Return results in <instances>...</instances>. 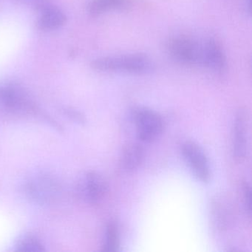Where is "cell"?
I'll use <instances>...</instances> for the list:
<instances>
[{"instance_id": "cell-3", "label": "cell", "mask_w": 252, "mask_h": 252, "mask_svg": "<svg viewBox=\"0 0 252 252\" xmlns=\"http://www.w3.org/2000/svg\"><path fill=\"white\" fill-rule=\"evenodd\" d=\"M137 135L143 142H153L157 139L163 131V120L156 112L138 107L134 111Z\"/></svg>"}, {"instance_id": "cell-5", "label": "cell", "mask_w": 252, "mask_h": 252, "mask_svg": "<svg viewBox=\"0 0 252 252\" xmlns=\"http://www.w3.org/2000/svg\"><path fill=\"white\" fill-rule=\"evenodd\" d=\"M182 153L195 176L202 182H209L210 167L203 150L195 143L187 141L182 145Z\"/></svg>"}, {"instance_id": "cell-2", "label": "cell", "mask_w": 252, "mask_h": 252, "mask_svg": "<svg viewBox=\"0 0 252 252\" xmlns=\"http://www.w3.org/2000/svg\"><path fill=\"white\" fill-rule=\"evenodd\" d=\"M169 57L178 64L188 67L202 66V42L187 35H175L166 43Z\"/></svg>"}, {"instance_id": "cell-15", "label": "cell", "mask_w": 252, "mask_h": 252, "mask_svg": "<svg viewBox=\"0 0 252 252\" xmlns=\"http://www.w3.org/2000/svg\"><path fill=\"white\" fill-rule=\"evenodd\" d=\"M243 191V202H244L245 209L248 215H251V206H252V194H251L250 186L247 182H244L242 185Z\"/></svg>"}, {"instance_id": "cell-12", "label": "cell", "mask_w": 252, "mask_h": 252, "mask_svg": "<svg viewBox=\"0 0 252 252\" xmlns=\"http://www.w3.org/2000/svg\"><path fill=\"white\" fill-rule=\"evenodd\" d=\"M144 151L141 145L129 144L124 148L121 163L126 170L132 171L137 169L142 163Z\"/></svg>"}, {"instance_id": "cell-10", "label": "cell", "mask_w": 252, "mask_h": 252, "mask_svg": "<svg viewBox=\"0 0 252 252\" xmlns=\"http://www.w3.org/2000/svg\"><path fill=\"white\" fill-rule=\"evenodd\" d=\"M64 13L55 7L43 10L37 20V26L42 31H54L60 29L65 23Z\"/></svg>"}, {"instance_id": "cell-4", "label": "cell", "mask_w": 252, "mask_h": 252, "mask_svg": "<svg viewBox=\"0 0 252 252\" xmlns=\"http://www.w3.org/2000/svg\"><path fill=\"white\" fill-rule=\"evenodd\" d=\"M202 66L213 73L222 75L226 71V54L218 39L209 37L202 42Z\"/></svg>"}, {"instance_id": "cell-7", "label": "cell", "mask_w": 252, "mask_h": 252, "mask_svg": "<svg viewBox=\"0 0 252 252\" xmlns=\"http://www.w3.org/2000/svg\"><path fill=\"white\" fill-rule=\"evenodd\" d=\"M79 189L85 200L90 203H97L105 197L108 185L102 175L96 172H90L82 180Z\"/></svg>"}, {"instance_id": "cell-8", "label": "cell", "mask_w": 252, "mask_h": 252, "mask_svg": "<svg viewBox=\"0 0 252 252\" xmlns=\"http://www.w3.org/2000/svg\"><path fill=\"white\" fill-rule=\"evenodd\" d=\"M248 120L244 110H240L235 118L233 136V155L237 162L246 158L248 151Z\"/></svg>"}, {"instance_id": "cell-13", "label": "cell", "mask_w": 252, "mask_h": 252, "mask_svg": "<svg viewBox=\"0 0 252 252\" xmlns=\"http://www.w3.org/2000/svg\"><path fill=\"white\" fill-rule=\"evenodd\" d=\"M119 248V233L117 225L110 222L106 228L105 237L102 246L103 252H115Z\"/></svg>"}, {"instance_id": "cell-6", "label": "cell", "mask_w": 252, "mask_h": 252, "mask_svg": "<svg viewBox=\"0 0 252 252\" xmlns=\"http://www.w3.org/2000/svg\"><path fill=\"white\" fill-rule=\"evenodd\" d=\"M28 194L39 203H45L55 198L58 194L59 186L57 181L48 175H41L28 183Z\"/></svg>"}, {"instance_id": "cell-14", "label": "cell", "mask_w": 252, "mask_h": 252, "mask_svg": "<svg viewBox=\"0 0 252 252\" xmlns=\"http://www.w3.org/2000/svg\"><path fill=\"white\" fill-rule=\"evenodd\" d=\"M17 250L20 252H42L45 251L44 246L36 237L33 236H26L19 240Z\"/></svg>"}, {"instance_id": "cell-11", "label": "cell", "mask_w": 252, "mask_h": 252, "mask_svg": "<svg viewBox=\"0 0 252 252\" xmlns=\"http://www.w3.org/2000/svg\"><path fill=\"white\" fill-rule=\"evenodd\" d=\"M129 0H92L88 6L91 17H98L110 11H123L129 6Z\"/></svg>"}, {"instance_id": "cell-9", "label": "cell", "mask_w": 252, "mask_h": 252, "mask_svg": "<svg viewBox=\"0 0 252 252\" xmlns=\"http://www.w3.org/2000/svg\"><path fill=\"white\" fill-rule=\"evenodd\" d=\"M0 99L8 108L14 110L32 108L23 91L14 85L5 87L0 91Z\"/></svg>"}, {"instance_id": "cell-1", "label": "cell", "mask_w": 252, "mask_h": 252, "mask_svg": "<svg viewBox=\"0 0 252 252\" xmlns=\"http://www.w3.org/2000/svg\"><path fill=\"white\" fill-rule=\"evenodd\" d=\"M91 67L102 73L142 75L153 71L154 64L144 54H126L95 59L91 63Z\"/></svg>"}]
</instances>
